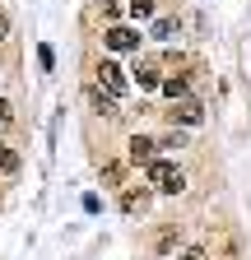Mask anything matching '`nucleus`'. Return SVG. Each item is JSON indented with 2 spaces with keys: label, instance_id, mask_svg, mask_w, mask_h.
Instances as JSON below:
<instances>
[{
  "label": "nucleus",
  "instance_id": "obj_1",
  "mask_svg": "<svg viewBox=\"0 0 251 260\" xmlns=\"http://www.w3.org/2000/svg\"><path fill=\"white\" fill-rule=\"evenodd\" d=\"M149 186H153V190H163V195H181V190H186V177H181L177 162L153 158V162H149Z\"/></svg>",
  "mask_w": 251,
  "mask_h": 260
},
{
  "label": "nucleus",
  "instance_id": "obj_2",
  "mask_svg": "<svg viewBox=\"0 0 251 260\" xmlns=\"http://www.w3.org/2000/svg\"><path fill=\"white\" fill-rule=\"evenodd\" d=\"M98 88H103V93H112V98H121V93H125V70H121L116 60H103V65H98Z\"/></svg>",
  "mask_w": 251,
  "mask_h": 260
},
{
  "label": "nucleus",
  "instance_id": "obj_3",
  "mask_svg": "<svg viewBox=\"0 0 251 260\" xmlns=\"http://www.w3.org/2000/svg\"><path fill=\"white\" fill-rule=\"evenodd\" d=\"M107 47H112V51H135V47H140V32L125 28V23H116V28H107Z\"/></svg>",
  "mask_w": 251,
  "mask_h": 260
},
{
  "label": "nucleus",
  "instance_id": "obj_4",
  "mask_svg": "<svg viewBox=\"0 0 251 260\" xmlns=\"http://www.w3.org/2000/svg\"><path fill=\"white\" fill-rule=\"evenodd\" d=\"M200 116H205V107L196 98H177L172 103V121H181V125H200Z\"/></svg>",
  "mask_w": 251,
  "mask_h": 260
},
{
  "label": "nucleus",
  "instance_id": "obj_5",
  "mask_svg": "<svg viewBox=\"0 0 251 260\" xmlns=\"http://www.w3.org/2000/svg\"><path fill=\"white\" fill-rule=\"evenodd\" d=\"M121 209H125V214H140V209H149V186H140V190H125V195H121Z\"/></svg>",
  "mask_w": 251,
  "mask_h": 260
},
{
  "label": "nucleus",
  "instance_id": "obj_6",
  "mask_svg": "<svg viewBox=\"0 0 251 260\" xmlns=\"http://www.w3.org/2000/svg\"><path fill=\"white\" fill-rule=\"evenodd\" d=\"M153 149H159V144H153V140H144V135H135V140H131V162H144V168H149V162H153Z\"/></svg>",
  "mask_w": 251,
  "mask_h": 260
},
{
  "label": "nucleus",
  "instance_id": "obj_7",
  "mask_svg": "<svg viewBox=\"0 0 251 260\" xmlns=\"http://www.w3.org/2000/svg\"><path fill=\"white\" fill-rule=\"evenodd\" d=\"M135 84H140V88H159V84H163V79H159V65H153V60H140V65H135Z\"/></svg>",
  "mask_w": 251,
  "mask_h": 260
},
{
  "label": "nucleus",
  "instance_id": "obj_8",
  "mask_svg": "<svg viewBox=\"0 0 251 260\" xmlns=\"http://www.w3.org/2000/svg\"><path fill=\"white\" fill-rule=\"evenodd\" d=\"M159 88H163V93L172 98V103H177V98H186V75H172V79H163Z\"/></svg>",
  "mask_w": 251,
  "mask_h": 260
},
{
  "label": "nucleus",
  "instance_id": "obj_9",
  "mask_svg": "<svg viewBox=\"0 0 251 260\" xmlns=\"http://www.w3.org/2000/svg\"><path fill=\"white\" fill-rule=\"evenodd\" d=\"M93 103H98V112H103V116H116V98H112V93L93 88Z\"/></svg>",
  "mask_w": 251,
  "mask_h": 260
},
{
  "label": "nucleus",
  "instance_id": "obj_10",
  "mask_svg": "<svg viewBox=\"0 0 251 260\" xmlns=\"http://www.w3.org/2000/svg\"><path fill=\"white\" fill-rule=\"evenodd\" d=\"M0 172H19V153L10 144H0Z\"/></svg>",
  "mask_w": 251,
  "mask_h": 260
},
{
  "label": "nucleus",
  "instance_id": "obj_11",
  "mask_svg": "<svg viewBox=\"0 0 251 260\" xmlns=\"http://www.w3.org/2000/svg\"><path fill=\"white\" fill-rule=\"evenodd\" d=\"M153 5H159V0H131V14H135V19H149Z\"/></svg>",
  "mask_w": 251,
  "mask_h": 260
},
{
  "label": "nucleus",
  "instance_id": "obj_12",
  "mask_svg": "<svg viewBox=\"0 0 251 260\" xmlns=\"http://www.w3.org/2000/svg\"><path fill=\"white\" fill-rule=\"evenodd\" d=\"M172 32H177V19H159L153 23V38H172Z\"/></svg>",
  "mask_w": 251,
  "mask_h": 260
},
{
  "label": "nucleus",
  "instance_id": "obj_13",
  "mask_svg": "<svg viewBox=\"0 0 251 260\" xmlns=\"http://www.w3.org/2000/svg\"><path fill=\"white\" fill-rule=\"evenodd\" d=\"M103 181H107V186H116V181H121V168H116V162H107V168H103Z\"/></svg>",
  "mask_w": 251,
  "mask_h": 260
},
{
  "label": "nucleus",
  "instance_id": "obj_14",
  "mask_svg": "<svg viewBox=\"0 0 251 260\" xmlns=\"http://www.w3.org/2000/svg\"><path fill=\"white\" fill-rule=\"evenodd\" d=\"M5 125H10V103L0 98V130H5Z\"/></svg>",
  "mask_w": 251,
  "mask_h": 260
},
{
  "label": "nucleus",
  "instance_id": "obj_15",
  "mask_svg": "<svg viewBox=\"0 0 251 260\" xmlns=\"http://www.w3.org/2000/svg\"><path fill=\"white\" fill-rule=\"evenodd\" d=\"M181 260H205V251H200V246H191V251H186Z\"/></svg>",
  "mask_w": 251,
  "mask_h": 260
},
{
  "label": "nucleus",
  "instance_id": "obj_16",
  "mask_svg": "<svg viewBox=\"0 0 251 260\" xmlns=\"http://www.w3.org/2000/svg\"><path fill=\"white\" fill-rule=\"evenodd\" d=\"M5 38H10V19L0 14V42H5Z\"/></svg>",
  "mask_w": 251,
  "mask_h": 260
}]
</instances>
